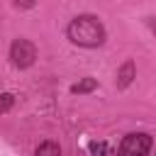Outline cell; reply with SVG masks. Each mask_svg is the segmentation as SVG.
I'll return each instance as SVG.
<instances>
[{"label": "cell", "mask_w": 156, "mask_h": 156, "mask_svg": "<svg viewBox=\"0 0 156 156\" xmlns=\"http://www.w3.org/2000/svg\"><path fill=\"white\" fill-rule=\"evenodd\" d=\"M66 37L71 39V44L83 46V49H98L105 44L107 32L105 24L100 22V17L95 15H78L68 22L66 27Z\"/></svg>", "instance_id": "1"}, {"label": "cell", "mask_w": 156, "mask_h": 156, "mask_svg": "<svg viewBox=\"0 0 156 156\" xmlns=\"http://www.w3.org/2000/svg\"><path fill=\"white\" fill-rule=\"evenodd\" d=\"M151 144H154L151 134H146V132H132V134H127L119 141L117 156H149Z\"/></svg>", "instance_id": "2"}, {"label": "cell", "mask_w": 156, "mask_h": 156, "mask_svg": "<svg viewBox=\"0 0 156 156\" xmlns=\"http://www.w3.org/2000/svg\"><path fill=\"white\" fill-rule=\"evenodd\" d=\"M10 61L17 68H29L37 61V46L29 39H15L10 46Z\"/></svg>", "instance_id": "3"}, {"label": "cell", "mask_w": 156, "mask_h": 156, "mask_svg": "<svg viewBox=\"0 0 156 156\" xmlns=\"http://www.w3.org/2000/svg\"><path fill=\"white\" fill-rule=\"evenodd\" d=\"M134 78H136V66H134V61H132V58H127V61L117 68V88H119V90L129 88Z\"/></svg>", "instance_id": "4"}, {"label": "cell", "mask_w": 156, "mask_h": 156, "mask_svg": "<svg viewBox=\"0 0 156 156\" xmlns=\"http://www.w3.org/2000/svg\"><path fill=\"white\" fill-rule=\"evenodd\" d=\"M95 88H98V80L95 78H80L78 83L71 85V93L73 95H85V93H93Z\"/></svg>", "instance_id": "5"}, {"label": "cell", "mask_w": 156, "mask_h": 156, "mask_svg": "<svg viewBox=\"0 0 156 156\" xmlns=\"http://www.w3.org/2000/svg\"><path fill=\"white\" fill-rule=\"evenodd\" d=\"M34 156H61V146H58L56 141H51V139H46V141H41V144L37 146V151H34Z\"/></svg>", "instance_id": "6"}, {"label": "cell", "mask_w": 156, "mask_h": 156, "mask_svg": "<svg viewBox=\"0 0 156 156\" xmlns=\"http://www.w3.org/2000/svg\"><path fill=\"white\" fill-rule=\"evenodd\" d=\"M88 151H90V156H110L107 141H90L88 144Z\"/></svg>", "instance_id": "7"}, {"label": "cell", "mask_w": 156, "mask_h": 156, "mask_svg": "<svg viewBox=\"0 0 156 156\" xmlns=\"http://www.w3.org/2000/svg\"><path fill=\"white\" fill-rule=\"evenodd\" d=\"M15 105V95L12 93H0V112H10Z\"/></svg>", "instance_id": "8"}, {"label": "cell", "mask_w": 156, "mask_h": 156, "mask_svg": "<svg viewBox=\"0 0 156 156\" xmlns=\"http://www.w3.org/2000/svg\"><path fill=\"white\" fill-rule=\"evenodd\" d=\"M15 5H17V7L29 10V7H34V5H37V0H15Z\"/></svg>", "instance_id": "9"}, {"label": "cell", "mask_w": 156, "mask_h": 156, "mask_svg": "<svg viewBox=\"0 0 156 156\" xmlns=\"http://www.w3.org/2000/svg\"><path fill=\"white\" fill-rule=\"evenodd\" d=\"M146 24H149V29H151V32H154V34H156V17H151V20H149V22H146Z\"/></svg>", "instance_id": "10"}]
</instances>
